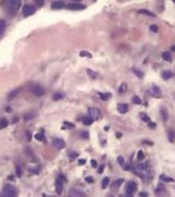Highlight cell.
I'll list each match as a JSON object with an SVG mask.
<instances>
[{"instance_id":"12","label":"cell","mask_w":175,"mask_h":197,"mask_svg":"<svg viewBox=\"0 0 175 197\" xmlns=\"http://www.w3.org/2000/svg\"><path fill=\"white\" fill-rule=\"evenodd\" d=\"M161 76H162V78H163V79H169V78H172V77H173V72H172V71H169V70L162 71Z\"/></svg>"},{"instance_id":"19","label":"cell","mask_w":175,"mask_h":197,"mask_svg":"<svg viewBox=\"0 0 175 197\" xmlns=\"http://www.w3.org/2000/svg\"><path fill=\"white\" fill-rule=\"evenodd\" d=\"M35 139H36V140H39V141H42V142H46V137H44L43 132L38 133V134L35 135Z\"/></svg>"},{"instance_id":"9","label":"cell","mask_w":175,"mask_h":197,"mask_svg":"<svg viewBox=\"0 0 175 197\" xmlns=\"http://www.w3.org/2000/svg\"><path fill=\"white\" fill-rule=\"evenodd\" d=\"M151 92H152V96H154V97H156V98H160V97H161V91H160V89H159L156 85H153V86L151 87Z\"/></svg>"},{"instance_id":"44","label":"cell","mask_w":175,"mask_h":197,"mask_svg":"<svg viewBox=\"0 0 175 197\" xmlns=\"http://www.w3.org/2000/svg\"><path fill=\"white\" fill-rule=\"evenodd\" d=\"M64 125H66V126H68V127H70V128H74V127H75V125H74V124H69V123H64Z\"/></svg>"},{"instance_id":"43","label":"cell","mask_w":175,"mask_h":197,"mask_svg":"<svg viewBox=\"0 0 175 197\" xmlns=\"http://www.w3.org/2000/svg\"><path fill=\"white\" fill-rule=\"evenodd\" d=\"M88 73H90V75H92V76H91V77H92V78H96V76H97V75H96V73H95V72H92V71H91V70H88Z\"/></svg>"},{"instance_id":"31","label":"cell","mask_w":175,"mask_h":197,"mask_svg":"<svg viewBox=\"0 0 175 197\" xmlns=\"http://www.w3.org/2000/svg\"><path fill=\"white\" fill-rule=\"evenodd\" d=\"M133 72H134V73L137 75V76H138V77H139V78H142V77H144V73H142L141 71H139L138 69H133Z\"/></svg>"},{"instance_id":"18","label":"cell","mask_w":175,"mask_h":197,"mask_svg":"<svg viewBox=\"0 0 175 197\" xmlns=\"http://www.w3.org/2000/svg\"><path fill=\"white\" fill-rule=\"evenodd\" d=\"M161 117H162V120H163V121H167V120H168V112H167V110H166L165 107L161 109Z\"/></svg>"},{"instance_id":"45","label":"cell","mask_w":175,"mask_h":197,"mask_svg":"<svg viewBox=\"0 0 175 197\" xmlns=\"http://www.w3.org/2000/svg\"><path fill=\"white\" fill-rule=\"evenodd\" d=\"M34 117V114H27V115H25V119L27 120V119H30V118H33Z\"/></svg>"},{"instance_id":"41","label":"cell","mask_w":175,"mask_h":197,"mask_svg":"<svg viewBox=\"0 0 175 197\" xmlns=\"http://www.w3.org/2000/svg\"><path fill=\"white\" fill-rule=\"evenodd\" d=\"M91 167L97 168V162H96V160H91Z\"/></svg>"},{"instance_id":"1","label":"cell","mask_w":175,"mask_h":197,"mask_svg":"<svg viewBox=\"0 0 175 197\" xmlns=\"http://www.w3.org/2000/svg\"><path fill=\"white\" fill-rule=\"evenodd\" d=\"M20 5H21L20 0H2V2H1V6L7 8L9 15L15 14L18 12V9L20 8Z\"/></svg>"},{"instance_id":"48","label":"cell","mask_w":175,"mask_h":197,"mask_svg":"<svg viewBox=\"0 0 175 197\" xmlns=\"http://www.w3.org/2000/svg\"><path fill=\"white\" fill-rule=\"evenodd\" d=\"M139 196H141V197H142V196H148V194H147V192H140V194H139Z\"/></svg>"},{"instance_id":"51","label":"cell","mask_w":175,"mask_h":197,"mask_svg":"<svg viewBox=\"0 0 175 197\" xmlns=\"http://www.w3.org/2000/svg\"><path fill=\"white\" fill-rule=\"evenodd\" d=\"M170 49H172V51H175V46H172Z\"/></svg>"},{"instance_id":"36","label":"cell","mask_w":175,"mask_h":197,"mask_svg":"<svg viewBox=\"0 0 175 197\" xmlns=\"http://www.w3.org/2000/svg\"><path fill=\"white\" fill-rule=\"evenodd\" d=\"M81 137H82V138H84V139H88L89 134H88V132H85V131H82V132H81Z\"/></svg>"},{"instance_id":"30","label":"cell","mask_w":175,"mask_h":197,"mask_svg":"<svg viewBox=\"0 0 175 197\" xmlns=\"http://www.w3.org/2000/svg\"><path fill=\"white\" fill-rule=\"evenodd\" d=\"M132 100H133V103H135V104H138V105H141V99L139 98L138 96H134V97L132 98Z\"/></svg>"},{"instance_id":"5","label":"cell","mask_w":175,"mask_h":197,"mask_svg":"<svg viewBox=\"0 0 175 197\" xmlns=\"http://www.w3.org/2000/svg\"><path fill=\"white\" fill-rule=\"evenodd\" d=\"M67 7H68V9H71V11H81V9L85 8V6L80 4V2H70Z\"/></svg>"},{"instance_id":"13","label":"cell","mask_w":175,"mask_h":197,"mask_svg":"<svg viewBox=\"0 0 175 197\" xmlns=\"http://www.w3.org/2000/svg\"><path fill=\"white\" fill-rule=\"evenodd\" d=\"M118 110H119L120 113H126L128 111V105H127V104H119Z\"/></svg>"},{"instance_id":"3","label":"cell","mask_w":175,"mask_h":197,"mask_svg":"<svg viewBox=\"0 0 175 197\" xmlns=\"http://www.w3.org/2000/svg\"><path fill=\"white\" fill-rule=\"evenodd\" d=\"M63 180L58 176L57 179H56V181H55V188H56V194L57 195H61L62 192H63Z\"/></svg>"},{"instance_id":"38","label":"cell","mask_w":175,"mask_h":197,"mask_svg":"<svg viewBox=\"0 0 175 197\" xmlns=\"http://www.w3.org/2000/svg\"><path fill=\"white\" fill-rule=\"evenodd\" d=\"M123 168H124V170H126V171H128V170H131V167H130V165H127V163H124V166H123Z\"/></svg>"},{"instance_id":"42","label":"cell","mask_w":175,"mask_h":197,"mask_svg":"<svg viewBox=\"0 0 175 197\" xmlns=\"http://www.w3.org/2000/svg\"><path fill=\"white\" fill-rule=\"evenodd\" d=\"M85 181H86V182H89V183H92V182H94V179H92L91 176H89V177H86V179H85Z\"/></svg>"},{"instance_id":"25","label":"cell","mask_w":175,"mask_h":197,"mask_svg":"<svg viewBox=\"0 0 175 197\" xmlns=\"http://www.w3.org/2000/svg\"><path fill=\"white\" fill-rule=\"evenodd\" d=\"M109 183H110V179H109V177L103 179V182H102V188H103V189H106V187L109 185Z\"/></svg>"},{"instance_id":"49","label":"cell","mask_w":175,"mask_h":197,"mask_svg":"<svg viewBox=\"0 0 175 197\" xmlns=\"http://www.w3.org/2000/svg\"><path fill=\"white\" fill-rule=\"evenodd\" d=\"M144 143H147V145H149V146H152V145H153V142H149L148 140H145V141H144Z\"/></svg>"},{"instance_id":"14","label":"cell","mask_w":175,"mask_h":197,"mask_svg":"<svg viewBox=\"0 0 175 197\" xmlns=\"http://www.w3.org/2000/svg\"><path fill=\"white\" fill-rule=\"evenodd\" d=\"M70 196H84L85 194L83 191H80V190H76V189H72L70 192H69Z\"/></svg>"},{"instance_id":"20","label":"cell","mask_w":175,"mask_h":197,"mask_svg":"<svg viewBox=\"0 0 175 197\" xmlns=\"http://www.w3.org/2000/svg\"><path fill=\"white\" fill-rule=\"evenodd\" d=\"M20 91H21V89H20V87L15 89L14 91H12V92L9 93V96H8V99H12V98H14V97H16V95H18Z\"/></svg>"},{"instance_id":"17","label":"cell","mask_w":175,"mask_h":197,"mask_svg":"<svg viewBox=\"0 0 175 197\" xmlns=\"http://www.w3.org/2000/svg\"><path fill=\"white\" fill-rule=\"evenodd\" d=\"M5 28H6V21L5 20H0V36H2L4 32H5Z\"/></svg>"},{"instance_id":"35","label":"cell","mask_w":175,"mask_h":197,"mask_svg":"<svg viewBox=\"0 0 175 197\" xmlns=\"http://www.w3.org/2000/svg\"><path fill=\"white\" fill-rule=\"evenodd\" d=\"M117 160H118V163L120 165L121 167H123V166H124V157H123V156H118V159H117Z\"/></svg>"},{"instance_id":"7","label":"cell","mask_w":175,"mask_h":197,"mask_svg":"<svg viewBox=\"0 0 175 197\" xmlns=\"http://www.w3.org/2000/svg\"><path fill=\"white\" fill-rule=\"evenodd\" d=\"M137 190V183L134 182H128L127 183V187H126V195H133L134 191Z\"/></svg>"},{"instance_id":"22","label":"cell","mask_w":175,"mask_h":197,"mask_svg":"<svg viewBox=\"0 0 175 197\" xmlns=\"http://www.w3.org/2000/svg\"><path fill=\"white\" fill-rule=\"evenodd\" d=\"M64 97V95L63 93H60V92H56L54 96H53V100H55V101H57V100H60V99H62Z\"/></svg>"},{"instance_id":"32","label":"cell","mask_w":175,"mask_h":197,"mask_svg":"<svg viewBox=\"0 0 175 197\" xmlns=\"http://www.w3.org/2000/svg\"><path fill=\"white\" fill-rule=\"evenodd\" d=\"M144 157H145V155H144V152L142 151H139L138 152V160H144Z\"/></svg>"},{"instance_id":"4","label":"cell","mask_w":175,"mask_h":197,"mask_svg":"<svg viewBox=\"0 0 175 197\" xmlns=\"http://www.w3.org/2000/svg\"><path fill=\"white\" fill-rule=\"evenodd\" d=\"M2 194L6 195V196H15L18 192H16V190L14 189L13 187H11V185H6V187L2 189Z\"/></svg>"},{"instance_id":"2","label":"cell","mask_w":175,"mask_h":197,"mask_svg":"<svg viewBox=\"0 0 175 197\" xmlns=\"http://www.w3.org/2000/svg\"><path fill=\"white\" fill-rule=\"evenodd\" d=\"M30 91L33 95H35L36 97H41L44 95V89L41 86V85H33L30 87Z\"/></svg>"},{"instance_id":"33","label":"cell","mask_w":175,"mask_h":197,"mask_svg":"<svg viewBox=\"0 0 175 197\" xmlns=\"http://www.w3.org/2000/svg\"><path fill=\"white\" fill-rule=\"evenodd\" d=\"M141 118H142L146 123H149V121H151V120H149V118H148V115L146 114V113H141Z\"/></svg>"},{"instance_id":"6","label":"cell","mask_w":175,"mask_h":197,"mask_svg":"<svg viewBox=\"0 0 175 197\" xmlns=\"http://www.w3.org/2000/svg\"><path fill=\"white\" fill-rule=\"evenodd\" d=\"M34 12H35V8L32 5H25L22 7V14L25 16H29V15L34 14Z\"/></svg>"},{"instance_id":"50","label":"cell","mask_w":175,"mask_h":197,"mask_svg":"<svg viewBox=\"0 0 175 197\" xmlns=\"http://www.w3.org/2000/svg\"><path fill=\"white\" fill-rule=\"evenodd\" d=\"M27 137H28V140L32 141V137H30V133H29V132H27Z\"/></svg>"},{"instance_id":"26","label":"cell","mask_w":175,"mask_h":197,"mask_svg":"<svg viewBox=\"0 0 175 197\" xmlns=\"http://www.w3.org/2000/svg\"><path fill=\"white\" fill-rule=\"evenodd\" d=\"M92 121H94V119H92L91 117H89V118H84V119H83V124H84V125H91Z\"/></svg>"},{"instance_id":"53","label":"cell","mask_w":175,"mask_h":197,"mask_svg":"<svg viewBox=\"0 0 175 197\" xmlns=\"http://www.w3.org/2000/svg\"><path fill=\"white\" fill-rule=\"evenodd\" d=\"M174 2H175V0H174Z\"/></svg>"},{"instance_id":"28","label":"cell","mask_w":175,"mask_h":197,"mask_svg":"<svg viewBox=\"0 0 175 197\" xmlns=\"http://www.w3.org/2000/svg\"><path fill=\"white\" fill-rule=\"evenodd\" d=\"M123 182H124V180H123V179L117 180L116 182L113 183V188H116V189H117V188H119V187H120V184H123Z\"/></svg>"},{"instance_id":"37","label":"cell","mask_w":175,"mask_h":197,"mask_svg":"<svg viewBox=\"0 0 175 197\" xmlns=\"http://www.w3.org/2000/svg\"><path fill=\"white\" fill-rule=\"evenodd\" d=\"M149 28H151L152 32H154V33H156V32H158V26H155V25H152Z\"/></svg>"},{"instance_id":"11","label":"cell","mask_w":175,"mask_h":197,"mask_svg":"<svg viewBox=\"0 0 175 197\" xmlns=\"http://www.w3.org/2000/svg\"><path fill=\"white\" fill-rule=\"evenodd\" d=\"M66 5H64V2L63 1H54L53 4H52V8L53 9H61V8H63Z\"/></svg>"},{"instance_id":"46","label":"cell","mask_w":175,"mask_h":197,"mask_svg":"<svg viewBox=\"0 0 175 197\" xmlns=\"http://www.w3.org/2000/svg\"><path fill=\"white\" fill-rule=\"evenodd\" d=\"M124 90H126V84H121V87H120V91L123 92Z\"/></svg>"},{"instance_id":"15","label":"cell","mask_w":175,"mask_h":197,"mask_svg":"<svg viewBox=\"0 0 175 197\" xmlns=\"http://www.w3.org/2000/svg\"><path fill=\"white\" fill-rule=\"evenodd\" d=\"M162 58H163L165 61H167V62H172V55H170L169 51H165V53H162Z\"/></svg>"},{"instance_id":"27","label":"cell","mask_w":175,"mask_h":197,"mask_svg":"<svg viewBox=\"0 0 175 197\" xmlns=\"http://www.w3.org/2000/svg\"><path fill=\"white\" fill-rule=\"evenodd\" d=\"M98 95H99V97H100L102 100H108L110 98V93H102V92H99Z\"/></svg>"},{"instance_id":"52","label":"cell","mask_w":175,"mask_h":197,"mask_svg":"<svg viewBox=\"0 0 175 197\" xmlns=\"http://www.w3.org/2000/svg\"><path fill=\"white\" fill-rule=\"evenodd\" d=\"M74 1H82V0H74Z\"/></svg>"},{"instance_id":"16","label":"cell","mask_w":175,"mask_h":197,"mask_svg":"<svg viewBox=\"0 0 175 197\" xmlns=\"http://www.w3.org/2000/svg\"><path fill=\"white\" fill-rule=\"evenodd\" d=\"M139 14H145V15H147V16L155 18V14H154L153 12H149V11H147V9H140V11H139Z\"/></svg>"},{"instance_id":"39","label":"cell","mask_w":175,"mask_h":197,"mask_svg":"<svg viewBox=\"0 0 175 197\" xmlns=\"http://www.w3.org/2000/svg\"><path fill=\"white\" fill-rule=\"evenodd\" d=\"M104 169H105V166H104V165L99 166V167H98V173H99V174H102V173L104 171Z\"/></svg>"},{"instance_id":"47","label":"cell","mask_w":175,"mask_h":197,"mask_svg":"<svg viewBox=\"0 0 175 197\" xmlns=\"http://www.w3.org/2000/svg\"><path fill=\"white\" fill-rule=\"evenodd\" d=\"M78 163H80V165H84V163H85V160H83V159H81V160H80V161H78Z\"/></svg>"},{"instance_id":"40","label":"cell","mask_w":175,"mask_h":197,"mask_svg":"<svg viewBox=\"0 0 175 197\" xmlns=\"http://www.w3.org/2000/svg\"><path fill=\"white\" fill-rule=\"evenodd\" d=\"M16 175H18V177H21V168L20 167H16Z\"/></svg>"},{"instance_id":"23","label":"cell","mask_w":175,"mask_h":197,"mask_svg":"<svg viewBox=\"0 0 175 197\" xmlns=\"http://www.w3.org/2000/svg\"><path fill=\"white\" fill-rule=\"evenodd\" d=\"M168 139L170 142H174L175 141V133L174 131H168Z\"/></svg>"},{"instance_id":"10","label":"cell","mask_w":175,"mask_h":197,"mask_svg":"<svg viewBox=\"0 0 175 197\" xmlns=\"http://www.w3.org/2000/svg\"><path fill=\"white\" fill-rule=\"evenodd\" d=\"M89 113H90V117H91L92 119H97V118L100 115V111H99L98 109H96V107L90 109V110H89Z\"/></svg>"},{"instance_id":"24","label":"cell","mask_w":175,"mask_h":197,"mask_svg":"<svg viewBox=\"0 0 175 197\" xmlns=\"http://www.w3.org/2000/svg\"><path fill=\"white\" fill-rule=\"evenodd\" d=\"M160 179H161L162 181H165V182H173L174 181V179H172L170 176H166V175H161Z\"/></svg>"},{"instance_id":"8","label":"cell","mask_w":175,"mask_h":197,"mask_svg":"<svg viewBox=\"0 0 175 197\" xmlns=\"http://www.w3.org/2000/svg\"><path fill=\"white\" fill-rule=\"evenodd\" d=\"M53 145L56 149H63L66 147V142L62 139H54L53 140Z\"/></svg>"},{"instance_id":"21","label":"cell","mask_w":175,"mask_h":197,"mask_svg":"<svg viewBox=\"0 0 175 197\" xmlns=\"http://www.w3.org/2000/svg\"><path fill=\"white\" fill-rule=\"evenodd\" d=\"M8 126V121L7 119H0V129H4Z\"/></svg>"},{"instance_id":"34","label":"cell","mask_w":175,"mask_h":197,"mask_svg":"<svg viewBox=\"0 0 175 197\" xmlns=\"http://www.w3.org/2000/svg\"><path fill=\"white\" fill-rule=\"evenodd\" d=\"M34 1H35V4H36L38 6H40V7L44 5V0H34Z\"/></svg>"},{"instance_id":"29","label":"cell","mask_w":175,"mask_h":197,"mask_svg":"<svg viewBox=\"0 0 175 197\" xmlns=\"http://www.w3.org/2000/svg\"><path fill=\"white\" fill-rule=\"evenodd\" d=\"M80 56H82V57H88V58H91L92 57V55L90 54V53H88V51H81L80 53Z\"/></svg>"}]
</instances>
